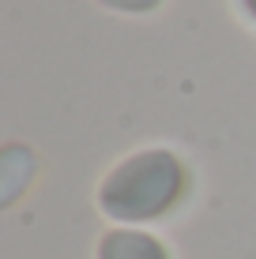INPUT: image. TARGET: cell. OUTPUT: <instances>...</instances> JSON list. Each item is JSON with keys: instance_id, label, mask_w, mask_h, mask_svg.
<instances>
[{"instance_id": "cell-1", "label": "cell", "mask_w": 256, "mask_h": 259, "mask_svg": "<svg viewBox=\"0 0 256 259\" xmlns=\"http://www.w3.org/2000/svg\"><path fill=\"white\" fill-rule=\"evenodd\" d=\"M181 192H185V169L177 158L166 150H143L105 177L98 199L109 218L147 222L170 210L181 199Z\"/></svg>"}, {"instance_id": "cell-2", "label": "cell", "mask_w": 256, "mask_h": 259, "mask_svg": "<svg viewBox=\"0 0 256 259\" xmlns=\"http://www.w3.org/2000/svg\"><path fill=\"white\" fill-rule=\"evenodd\" d=\"M98 259H170L166 248L147 233H132V229H117L102 240Z\"/></svg>"}, {"instance_id": "cell-3", "label": "cell", "mask_w": 256, "mask_h": 259, "mask_svg": "<svg viewBox=\"0 0 256 259\" xmlns=\"http://www.w3.org/2000/svg\"><path fill=\"white\" fill-rule=\"evenodd\" d=\"M105 4H117V8H151L158 0H105Z\"/></svg>"}, {"instance_id": "cell-4", "label": "cell", "mask_w": 256, "mask_h": 259, "mask_svg": "<svg viewBox=\"0 0 256 259\" xmlns=\"http://www.w3.org/2000/svg\"><path fill=\"white\" fill-rule=\"evenodd\" d=\"M245 8H249V15L256 19V0H245Z\"/></svg>"}]
</instances>
